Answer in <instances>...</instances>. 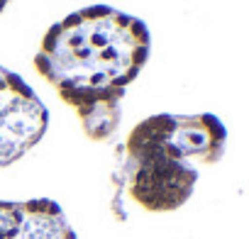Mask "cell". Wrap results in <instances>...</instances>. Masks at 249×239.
I'll return each mask as SVG.
<instances>
[{
	"label": "cell",
	"instance_id": "1",
	"mask_svg": "<svg viewBox=\"0 0 249 239\" xmlns=\"http://www.w3.org/2000/svg\"><path fill=\"white\" fill-rule=\"evenodd\" d=\"M149 59L142 20L93 5L56 22L35 56L39 73L76 107L90 139H107L120 125V100Z\"/></svg>",
	"mask_w": 249,
	"mask_h": 239
},
{
	"label": "cell",
	"instance_id": "2",
	"mask_svg": "<svg viewBox=\"0 0 249 239\" xmlns=\"http://www.w3.org/2000/svg\"><path fill=\"white\" fill-rule=\"evenodd\" d=\"M225 139L227 132L215 115H154L135 127L127 139V152H154L186 164H191V159L217 161Z\"/></svg>",
	"mask_w": 249,
	"mask_h": 239
},
{
	"label": "cell",
	"instance_id": "3",
	"mask_svg": "<svg viewBox=\"0 0 249 239\" xmlns=\"http://www.w3.org/2000/svg\"><path fill=\"white\" fill-rule=\"evenodd\" d=\"M49 112L25 78L0 66V166L22 159L47 132Z\"/></svg>",
	"mask_w": 249,
	"mask_h": 239
},
{
	"label": "cell",
	"instance_id": "4",
	"mask_svg": "<svg viewBox=\"0 0 249 239\" xmlns=\"http://www.w3.org/2000/svg\"><path fill=\"white\" fill-rule=\"evenodd\" d=\"M130 195L154 212L181 207L198 181V171L186 161H174L154 152H127L124 161Z\"/></svg>",
	"mask_w": 249,
	"mask_h": 239
},
{
	"label": "cell",
	"instance_id": "5",
	"mask_svg": "<svg viewBox=\"0 0 249 239\" xmlns=\"http://www.w3.org/2000/svg\"><path fill=\"white\" fill-rule=\"evenodd\" d=\"M0 239H76V232L54 200H0Z\"/></svg>",
	"mask_w": 249,
	"mask_h": 239
},
{
	"label": "cell",
	"instance_id": "6",
	"mask_svg": "<svg viewBox=\"0 0 249 239\" xmlns=\"http://www.w3.org/2000/svg\"><path fill=\"white\" fill-rule=\"evenodd\" d=\"M8 3H10V0H0V10H3V8H5Z\"/></svg>",
	"mask_w": 249,
	"mask_h": 239
}]
</instances>
